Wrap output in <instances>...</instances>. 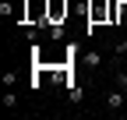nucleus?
I'll return each mask as SVG.
<instances>
[{"mask_svg":"<svg viewBox=\"0 0 127 120\" xmlns=\"http://www.w3.org/2000/svg\"><path fill=\"white\" fill-rule=\"evenodd\" d=\"M109 21V0L102 4V0H88V32H92V25H102Z\"/></svg>","mask_w":127,"mask_h":120,"instance_id":"nucleus-1","label":"nucleus"},{"mask_svg":"<svg viewBox=\"0 0 127 120\" xmlns=\"http://www.w3.org/2000/svg\"><path fill=\"white\" fill-rule=\"evenodd\" d=\"M67 14H71V4L67 0H46V21H67Z\"/></svg>","mask_w":127,"mask_h":120,"instance_id":"nucleus-2","label":"nucleus"},{"mask_svg":"<svg viewBox=\"0 0 127 120\" xmlns=\"http://www.w3.org/2000/svg\"><path fill=\"white\" fill-rule=\"evenodd\" d=\"M106 106H109V110H120V106H124V88H113V92L106 95Z\"/></svg>","mask_w":127,"mask_h":120,"instance_id":"nucleus-3","label":"nucleus"},{"mask_svg":"<svg viewBox=\"0 0 127 120\" xmlns=\"http://www.w3.org/2000/svg\"><path fill=\"white\" fill-rule=\"evenodd\" d=\"M117 25H127V0H120V11H117Z\"/></svg>","mask_w":127,"mask_h":120,"instance_id":"nucleus-4","label":"nucleus"},{"mask_svg":"<svg viewBox=\"0 0 127 120\" xmlns=\"http://www.w3.org/2000/svg\"><path fill=\"white\" fill-rule=\"evenodd\" d=\"M117 11H120V0H109V25H117Z\"/></svg>","mask_w":127,"mask_h":120,"instance_id":"nucleus-5","label":"nucleus"},{"mask_svg":"<svg viewBox=\"0 0 127 120\" xmlns=\"http://www.w3.org/2000/svg\"><path fill=\"white\" fill-rule=\"evenodd\" d=\"M67 99H71V102H81V88L71 85V88H67Z\"/></svg>","mask_w":127,"mask_h":120,"instance_id":"nucleus-6","label":"nucleus"},{"mask_svg":"<svg viewBox=\"0 0 127 120\" xmlns=\"http://www.w3.org/2000/svg\"><path fill=\"white\" fill-rule=\"evenodd\" d=\"M99 60H102L99 53H85V64H88V67H99Z\"/></svg>","mask_w":127,"mask_h":120,"instance_id":"nucleus-7","label":"nucleus"},{"mask_svg":"<svg viewBox=\"0 0 127 120\" xmlns=\"http://www.w3.org/2000/svg\"><path fill=\"white\" fill-rule=\"evenodd\" d=\"M117 88H124V92H127V74H117Z\"/></svg>","mask_w":127,"mask_h":120,"instance_id":"nucleus-8","label":"nucleus"},{"mask_svg":"<svg viewBox=\"0 0 127 120\" xmlns=\"http://www.w3.org/2000/svg\"><path fill=\"white\" fill-rule=\"evenodd\" d=\"M120 53H127V39H124V42H120Z\"/></svg>","mask_w":127,"mask_h":120,"instance_id":"nucleus-9","label":"nucleus"}]
</instances>
